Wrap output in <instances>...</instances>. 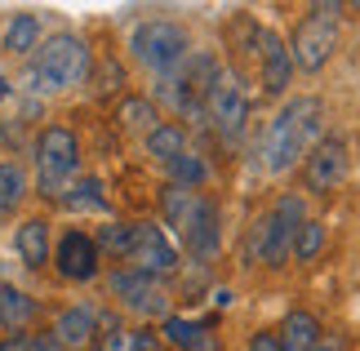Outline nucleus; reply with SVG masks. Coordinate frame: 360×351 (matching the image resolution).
<instances>
[{
	"instance_id": "1",
	"label": "nucleus",
	"mask_w": 360,
	"mask_h": 351,
	"mask_svg": "<svg viewBox=\"0 0 360 351\" xmlns=\"http://www.w3.org/2000/svg\"><path fill=\"white\" fill-rule=\"evenodd\" d=\"M325 134L329 129H325V103H321V98H316V94L285 98V103L271 111L267 129H262V147H258L262 170H267V174L298 170L302 156H307Z\"/></svg>"
},
{
	"instance_id": "2",
	"label": "nucleus",
	"mask_w": 360,
	"mask_h": 351,
	"mask_svg": "<svg viewBox=\"0 0 360 351\" xmlns=\"http://www.w3.org/2000/svg\"><path fill=\"white\" fill-rule=\"evenodd\" d=\"M89 45L80 40L76 32H53L49 40H40L36 53L27 58V89L32 94H63V89H76L89 80Z\"/></svg>"
},
{
	"instance_id": "3",
	"label": "nucleus",
	"mask_w": 360,
	"mask_h": 351,
	"mask_svg": "<svg viewBox=\"0 0 360 351\" xmlns=\"http://www.w3.org/2000/svg\"><path fill=\"white\" fill-rule=\"evenodd\" d=\"M307 218V205H302L298 191H285L271 209H262L254 218V227L245 236V258L254 267H285L289 245H294V231Z\"/></svg>"
},
{
	"instance_id": "4",
	"label": "nucleus",
	"mask_w": 360,
	"mask_h": 351,
	"mask_svg": "<svg viewBox=\"0 0 360 351\" xmlns=\"http://www.w3.org/2000/svg\"><path fill=\"white\" fill-rule=\"evenodd\" d=\"M338 23H342V5L334 0H316L307 5V13L298 18L294 36L285 40L289 45V58H294V72H321V67L334 58L338 49Z\"/></svg>"
},
{
	"instance_id": "5",
	"label": "nucleus",
	"mask_w": 360,
	"mask_h": 351,
	"mask_svg": "<svg viewBox=\"0 0 360 351\" xmlns=\"http://www.w3.org/2000/svg\"><path fill=\"white\" fill-rule=\"evenodd\" d=\"M32 165H36L40 196L63 200V191L76 182V170H80V138L67 125H45L32 143Z\"/></svg>"
},
{
	"instance_id": "6",
	"label": "nucleus",
	"mask_w": 360,
	"mask_h": 351,
	"mask_svg": "<svg viewBox=\"0 0 360 351\" xmlns=\"http://www.w3.org/2000/svg\"><path fill=\"white\" fill-rule=\"evenodd\" d=\"M129 53H134L138 67H147V72H156V76H169L187 63L191 36H187V27L174 23V18H147L129 32Z\"/></svg>"
},
{
	"instance_id": "7",
	"label": "nucleus",
	"mask_w": 360,
	"mask_h": 351,
	"mask_svg": "<svg viewBox=\"0 0 360 351\" xmlns=\"http://www.w3.org/2000/svg\"><path fill=\"white\" fill-rule=\"evenodd\" d=\"M107 289H112V298L134 316H147V320L169 316V289H165L160 276H147V272H138V267L120 262L116 272L107 276Z\"/></svg>"
},
{
	"instance_id": "8",
	"label": "nucleus",
	"mask_w": 360,
	"mask_h": 351,
	"mask_svg": "<svg viewBox=\"0 0 360 351\" xmlns=\"http://www.w3.org/2000/svg\"><path fill=\"white\" fill-rule=\"evenodd\" d=\"M302 191L311 196H329L342 187V178L352 170V143L342 134H325L321 143H316L307 156H302Z\"/></svg>"
},
{
	"instance_id": "9",
	"label": "nucleus",
	"mask_w": 360,
	"mask_h": 351,
	"mask_svg": "<svg viewBox=\"0 0 360 351\" xmlns=\"http://www.w3.org/2000/svg\"><path fill=\"white\" fill-rule=\"evenodd\" d=\"M205 120L214 125L227 143H236L245 134V120H249V94H245V80L236 72H218V80L205 94Z\"/></svg>"
},
{
	"instance_id": "10",
	"label": "nucleus",
	"mask_w": 360,
	"mask_h": 351,
	"mask_svg": "<svg viewBox=\"0 0 360 351\" xmlns=\"http://www.w3.org/2000/svg\"><path fill=\"white\" fill-rule=\"evenodd\" d=\"M124 267H138V272L165 280L178 267V245L169 241V231L160 222H134V249L124 258Z\"/></svg>"
},
{
	"instance_id": "11",
	"label": "nucleus",
	"mask_w": 360,
	"mask_h": 351,
	"mask_svg": "<svg viewBox=\"0 0 360 351\" xmlns=\"http://www.w3.org/2000/svg\"><path fill=\"white\" fill-rule=\"evenodd\" d=\"M49 262H53V272H58L63 280H76V285H85V280L98 276L103 254H98V245H94V236H89V231L72 227V231H63V236H58V245H53Z\"/></svg>"
},
{
	"instance_id": "12",
	"label": "nucleus",
	"mask_w": 360,
	"mask_h": 351,
	"mask_svg": "<svg viewBox=\"0 0 360 351\" xmlns=\"http://www.w3.org/2000/svg\"><path fill=\"white\" fill-rule=\"evenodd\" d=\"M178 236H183L187 254L200 258V262H210L218 249H223V218H218V205L205 191H196V205H191L187 222L178 227Z\"/></svg>"
},
{
	"instance_id": "13",
	"label": "nucleus",
	"mask_w": 360,
	"mask_h": 351,
	"mask_svg": "<svg viewBox=\"0 0 360 351\" xmlns=\"http://www.w3.org/2000/svg\"><path fill=\"white\" fill-rule=\"evenodd\" d=\"M249 53H258L262 94H267V98H285V89L294 85V58H289L285 36H276L271 27H262V32H258V45L249 49Z\"/></svg>"
},
{
	"instance_id": "14",
	"label": "nucleus",
	"mask_w": 360,
	"mask_h": 351,
	"mask_svg": "<svg viewBox=\"0 0 360 351\" xmlns=\"http://www.w3.org/2000/svg\"><path fill=\"white\" fill-rule=\"evenodd\" d=\"M94 329H98V312L85 302H72V307H63L58 316H53V343H58L63 351H76V347H89L94 343Z\"/></svg>"
},
{
	"instance_id": "15",
	"label": "nucleus",
	"mask_w": 360,
	"mask_h": 351,
	"mask_svg": "<svg viewBox=\"0 0 360 351\" xmlns=\"http://www.w3.org/2000/svg\"><path fill=\"white\" fill-rule=\"evenodd\" d=\"M13 254L22 258V267L40 272V267L49 262V254H53L49 222H45V218H22V222H18V231H13Z\"/></svg>"
},
{
	"instance_id": "16",
	"label": "nucleus",
	"mask_w": 360,
	"mask_h": 351,
	"mask_svg": "<svg viewBox=\"0 0 360 351\" xmlns=\"http://www.w3.org/2000/svg\"><path fill=\"white\" fill-rule=\"evenodd\" d=\"M276 343H281V351H316V347H321V320L298 307V312H289L281 320Z\"/></svg>"
},
{
	"instance_id": "17",
	"label": "nucleus",
	"mask_w": 360,
	"mask_h": 351,
	"mask_svg": "<svg viewBox=\"0 0 360 351\" xmlns=\"http://www.w3.org/2000/svg\"><path fill=\"white\" fill-rule=\"evenodd\" d=\"M36 45H40V18L36 13H9V23H5V32H0V49L5 53H27V58H32L36 53Z\"/></svg>"
},
{
	"instance_id": "18",
	"label": "nucleus",
	"mask_w": 360,
	"mask_h": 351,
	"mask_svg": "<svg viewBox=\"0 0 360 351\" xmlns=\"http://www.w3.org/2000/svg\"><path fill=\"white\" fill-rule=\"evenodd\" d=\"M160 347V333L156 329H124L112 325L107 333L94 338V351H156Z\"/></svg>"
},
{
	"instance_id": "19",
	"label": "nucleus",
	"mask_w": 360,
	"mask_h": 351,
	"mask_svg": "<svg viewBox=\"0 0 360 351\" xmlns=\"http://www.w3.org/2000/svg\"><path fill=\"white\" fill-rule=\"evenodd\" d=\"M143 147H147L151 160L169 165L174 156H183V151H187V129H183V125H174V120H160L156 129L143 138Z\"/></svg>"
},
{
	"instance_id": "20",
	"label": "nucleus",
	"mask_w": 360,
	"mask_h": 351,
	"mask_svg": "<svg viewBox=\"0 0 360 351\" xmlns=\"http://www.w3.org/2000/svg\"><path fill=\"white\" fill-rule=\"evenodd\" d=\"M116 120H120V129L124 134H151L160 125V116H156V103L151 98H138V94H129V98H120V107H116Z\"/></svg>"
},
{
	"instance_id": "21",
	"label": "nucleus",
	"mask_w": 360,
	"mask_h": 351,
	"mask_svg": "<svg viewBox=\"0 0 360 351\" xmlns=\"http://www.w3.org/2000/svg\"><path fill=\"white\" fill-rule=\"evenodd\" d=\"M165 178L174 182V187H187V191H196V187H205L210 182V160L200 156V151H183V156H174L169 165H165Z\"/></svg>"
},
{
	"instance_id": "22",
	"label": "nucleus",
	"mask_w": 360,
	"mask_h": 351,
	"mask_svg": "<svg viewBox=\"0 0 360 351\" xmlns=\"http://www.w3.org/2000/svg\"><path fill=\"white\" fill-rule=\"evenodd\" d=\"M36 316V298L22 293L18 285H0V320H5L9 333H22V325Z\"/></svg>"
},
{
	"instance_id": "23",
	"label": "nucleus",
	"mask_w": 360,
	"mask_h": 351,
	"mask_svg": "<svg viewBox=\"0 0 360 351\" xmlns=\"http://www.w3.org/2000/svg\"><path fill=\"white\" fill-rule=\"evenodd\" d=\"M63 205L67 209H80V214H103L107 209V196H103V178H94V174H85V178H76L72 187L63 191Z\"/></svg>"
},
{
	"instance_id": "24",
	"label": "nucleus",
	"mask_w": 360,
	"mask_h": 351,
	"mask_svg": "<svg viewBox=\"0 0 360 351\" xmlns=\"http://www.w3.org/2000/svg\"><path fill=\"white\" fill-rule=\"evenodd\" d=\"M160 338L169 343V347H178V351H200L205 343V329L196 325V320H187V316H165L160 320Z\"/></svg>"
},
{
	"instance_id": "25",
	"label": "nucleus",
	"mask_w": 360,
	"mask_h": 351,
	"mask_svg": "<svg viewBox=\"0 0 360 351\" xmlns=\"http://www.w3.org/2000/svg\"><path fill=\"white\" fill-rule=\"evenodd\" d=\"M94 245H98V254H112V258H129L134 249V222H103L98 231H94Z\"/></svg>"
},
{
	"instance_id": "26",
	"label": "nucleus",
	"mask_w": 360,
	"mask_h": 351,
	"mask_svg": "<svg viewBox=\"0 0 360 351\" xmlns=\"http://www.w3.org/2000/svg\"><path fill=\"white\" fill-rule=\"evenodd\" d=\"M325 245V222L321 218H302V227L294 231V245H289V258L294 262H311Z\"/></svg>"
},
{
	"instance_id": "27",
	"label": "nucleus",
	"mask_w": 360,
	"mask_h": 351,
	"mask_svg": "<svg viewBox=\"0 0 360 351\" xmlns=\"http://www.w3.org/2000/svg\"><path fill=\"white\" fill-rule=\"evenodd\" d=\"M22 196H27V174H22L13 160H0V214L18 209Z\"/></svg>"
},
{
	"instance_id": "28",
	"label": "nucleus",
	"mask_w": 360,
	"mask_h": 351,
	"mask_svg": "<svg viewBox=\"0 0 360 351\" xmlns=\"http://www.w3.org/2000/svg\"><path fill=\"white\" fill-rule=\"evenodd\" d=\"M245 351H281V343H276V333H271V329H258L254 338L245 343Z\"/></svg>"
},
{
	"instance_id": "29",
	"label": "nucleus",
	"mask_w": 360,
	"mask_h": 351,
	"mask_svg": "<svg viewBox=\"0 0 360 351\" xmlns=\"http://www.w3.org/2000/svg\"><path fill=\"white\" fill-rule=\"evenodd\" d=\"M0 351H32V333H5Z\"/></svg>"
},
{
	"instance_id": "30",
	"label": "nucleus",
	"mask_w": 360,
	"mask_h": 351,
	"mask_svg": "<svg viewBox=\"0 0 360 351\" xmlns=\"http://www.w3.org/2000/svg\"><path fill=\"white\" fill-rule=\"evenodd\" d=\"M5 98H9V80L0 76V103H5Z\"/></svg>"
},
{
	"instance_id": "31",
	"label": "nucleus",
	"mask_w": 360,
	"mask_h": 351,
	"mask_svg": "<svg viewBox=\"0 0 360 351\" xmlns=\"http://www.w3.org/2000/svg\"><path fill=\"white\" fill-rule=\"evenodd\" d=\"M316 351H342V347H316Z\"/></svg>"
},
{
	"instance_id": "32",
	"label": "nucleus",
	"mask_w": 360,
	"mask_h": 351,
	"mask_svg": "<svg viewBox=\"0 0 360 351\" xmlns=\"http://www.w3.org/2000/svg\"><path fill=\"white\" fill-rule=\"evenodd\" d=\"M5 333H9V329H5V320H0V338H5Z\"/></svg>"
}]
</instances>
